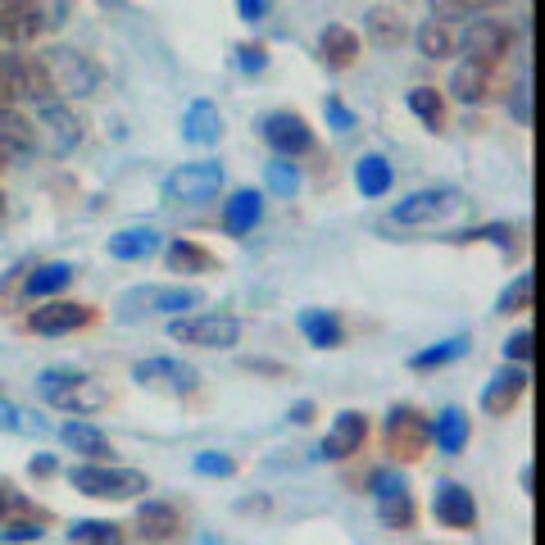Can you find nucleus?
<instances>
[{
    "label": "nucleus",
    "mask_w": 545,
    "mask_h": 545,
    "mask_svg": "<svg viewBox=\"0 0 545 545\" xmlns=\"http://www.w3.org/2000/svg\"><path fill=\"white\" fill-rule=\"evenodd\" d=\"M32 78L41 100H87L100 87V64L73 46H46L32 55Z\"/></svg>",
    "instance_id": "nucleus-1"
},
{
    "label": "nucleus",
    "mask_w": 545,
    "mask_h": 545,
    "mask_svg": "<svg viewBox=\"0 0 545 545\" xmlns=\"http://www.w3.org/2000/svg\"><path fill=\"white\" fill-rule=\"evenodd\" d=\"M37 391L50 400L55 409H69V414H96V409L109 405V391L100 387L96 377H87L82 368L55 364L37 377Z\"/></svg>",
    "instance_id": "nucleus-2"
},
{
    "label": "nucleus",
    "mask_w": 545,
    "mask_h": 545,
    "mask_svg": "<svg viewBox=\"0 0 545 545\" xmlns=\"http://www.w3.org/2000/svg\"><path fill=\"white\" fill-rule=\"evenodd\" d=\"M69 486L82 491V496L96 500H132L141 491H150V477L137 473V468H114V464H78L69 468Z\"/></svg>",
    "instance_id": "nucleus-3"
},
{
    "label": "nucleus",
    "mask_w": 545,
    "mask_h": 545,
    "mask_svg": "<svg viewBox=\"0 0 545 545\" xmlns=\"http://www.w3.org/2000/svg\"><path fill=\"white\" fill-rule=\"evenodd\" d=\"M169 337L182 346L200 350H232L241 341V318L223 314V309H205V314H178L169 323Z\"/></svg>",
    "instance_id": "nucleus-4"
},
{
    "label": "nucleus",
    "mask_w": 545,
    "mask_h": 545,
    "mask_svg": "<svg viewBox=\"0 0 545 545\" xmlns=\"http://www.w3.org/2000/svg\"><path fill=\"white\" fill-rule=\"evenodd\" d=\"M28 123H32V137H37V150H46V155H69L82 141V119L73 114L69 100H41V105H32Z\"/></svg>",
    "instance_id": "nucleus-5"
},
{
    "label": "nucleus",
    "mask_w": 545,
    "mask_h": 545,
    "mask_svg": "<svg viewBox=\"0 0 545 545\" xmlns=\"http://www.w3.org/2000/svg\"><path fill=\"white\" fill-rule=\"evenodd\" d=\"M200 291L196 287H132L119 296L114 305V318L119 323H137V318H150V314H173L178 318L182 309H196L200 305Z\"/></svg>",
    "instance_id": "nucleus-6"
},
{
    "label": "nucleus",
    "mask_w": 545,
    "mask_h": 545,
    "mask_svg": "<svg viewBox=\"0 0 545 545\" xmlns=\"http://www.w3.org/2000/svg\"><path fill=\"white\" fill-rule=\"evenodd\" d=\"M459 205H464V191L459 187H423L391 209V223H400V228H436V223H446Z\"/></svg>",
    "instance_id": "nucleus-7"
},
{
    "label": "nucleus",
    "mask_w": 545,
    "mask_h": 545,
    "mask_svg": "<svg viewBox=\"0 0 545 545\" xmlns=\"http://www.w3.org/2000/svg\"><path fill=\"white\" fill-rule=\"evenodd\" d=\"M218 187H223V164H214V159H196V164L173 169L159 191H164L169 205H200V200L218 196Z\"/></svg>",
    "instance_id": "nucleus-8"
},
{
    "label": "nucleus",
    "mask_w": 545,
    "mask_h": 545,
    "mask_svg": "<svg viewBox=\"0 0 545 545\" xmlns=\"http://www.w3.org/2000/svg\"><path fill=\"white\" fill-rule=\"evenodd\" d=\"M509 41H514V32H509V23H500V19H468V28L455 37V46L464 50V60H473V64H491L500 60L509 50Z\"/></svg>",
    "instance_id": "nucleus-9"
},
{
    "label": "nucleus",
    "mask_w": 545,
    "mask_h": 545,
    "mask_svg": "<svg viewBox=\"0 0 545 545\" xmlns=\"http://www.w3.org/2000/svg\"><path fill=\"white\" fill-rule=\"evenodd\" d=\"M373 500H377V518L382 527H409L414 523V496H409V482L400 468H382L373 473Z\"/></svg>",
    "instance_id": "nucleus-10"
},
{
    "label": "nucleus",
    "mask_w": 545,
    "mask_h": 545,
    "mask_svg": "<svg viewBox=\"0 0 545 545\" xmlns=\"http://www.w3.org/2000/svg\"><path fill=\"white\" fill-rule=\"evenodd\" d=\"M132 382H141V387H159V391H196L200 373L191 364H182V359L155 355V359L132 364Z\"/></svg>",
    "instance_id": "nucleus-11"
},
{
    "label": "nucleus",
    "mask_w": 545,
    "mask_h": 545,
    "mask_svg": "<svg viewBox=\"0 0 545 545\" xmlns=\"http://www.w3.org/2000/svg\"><path fill=\"white\" fill-rule=\"evenodd\" d=\"M264 141L278 150L282 159H296V155H305V150L314 146V132H309V123L300 119V114H291V109H273V114L264 119Z\"/></svg>",
    "instance_id": "nucleus-12"
},
{
    "label": "nucleus",
    "mask_w": 545,
    "mask_h": 545,
    "mask_svg": "<svg viewBox=\"0 0 545 545\" xmlns=\"http://www.w3.org/2000/svg\"><path fill=\"white\" fill-rule=\"evenodd\" d=\"M64 14H69L64 0H23L5 41H37V37H46V32H55L64 23Z\"/></svg>",
    "instance_id": "nucleus-13"
},
{
    "label": "nucleus",
    "mask_w": 545,
    "mask_h": 545,
    "mask_svg": "<svg viewBox=\"0 0 545 545\" xmlns=\"http://www.w3.org/2000/svg\"><path fill=\"white\" fill-rule=\"evenodd\" d=\"M432 514L441 527H455V532H468L477 523V500L468 486L459 482H436L432 491Z\"/></svg>",
    "instance_id": "nucleus-14"
},
{
    "label": "nucleus",
    "mask_w": 545,
    "mask_h": 545,
    "mask_svg": "<svg viewBox=\"0 0 545 545\" xmlns=\"http://www.w3.org/2000/svg\"><path fill=\"white\" fill-rule=\"evenodd\" d=\"M364 436H368V418L359 414V409H341V414L332 418V427H327L323 446H318V459H350L364 446Z\"/></svg>",
    "instance_id": "nucleus-15"
},
{
    "label": "nucleus",
    "mask_w": 545,
    "mask_h": 545,
    "mask_svg": "<svg viewBox=\"0 0 545 545\" xmlns=\"http://www.w3.org/2000/svg\"><path fill=\"white\" fill-rule=\"evenodd\" d=\"M182 141L187 146H218L223 141V114L214 100H191L182 109Z\"/></svg>",
    "instance_id": "nucleus-16"
},
{
    "label": "nucleus",
    "mask_w": 545,
    "mask_h": 545,
    "mask_svg": "<svg viewBox=\"0 0 545 545\" xmlns=\"http://www.w3.org/2000/svg\"><path fill=\"white\" fill-rule=\"evenodd\" d=\"M527 382H532V377H527V368H523V364H514V368L505 364L496 377H491V382H486V391H482V409H486V414H509V409L518 405V396L527 391Z\"/></svg>",
    "instance_id": "nucleus-17"
},
{
    "label": "nucleus",
    "mask_w": 545,
    "mask_h": 545,
    "mask_svg": "<svg viewBox=\"0 0 545 545\" xmlns=\"http://www.w3.org/2000/svg\"><path fill=\"white\" fill-rule=\"evenodd\" d=\"M91 323V309L87 305H69V300H55V305H41L32 314V332L41 337H64L73 327H87Z\"/></svg>",
    "instance_id": "nucleus-18"
},
{
    "label": "nucleus",
    "mask_w": 545,
    "mask_h": 545,
    "mask_svg": "<svg viewBox=\"0 0 545 545\" xmlns=\"http://www.w3.org/2000/svg\"><path fill=\"white\" fill-rule=\"evenodd\" d=\"M259 218H264V196H259L255 187L232 191L228 205H223V228H228L232 237H246V232H255Z\"/></svg>",
    "instance_id": "nucleus-19"
},
{
    "label": "nucleus",
    "mask_w": 545,
    "mask_h": 545,
    "mask_svg": "<svg viewBox=\"0 0 545 545\" xmlns=\"http://www.w3.org/2000/svg\"><path fill=\"white\" fill-rule=\"evenodd\" d=\"M318 55H323L327 69H350L359 55V32L346 28V23H327L318 32Z\"/></svg>",
    "instance_id": "nucleus-20"
},
{
    "label": "nucleus",
    "mask_w": 545,
    "mask_h": 545,
    "mask_svg": "<svg viewBox=\"0 0 545 545\" xmlns=\"http://www.w3.org/2000/svg\"><path fill=\"white\" fill-rule=\"evenodd\" d=\"M159 246H164V237H159L155 228H123V232L109 237V259L132 264V259H150Z\"/></svg>",
    "instance_id": "nucleus-21"
},
{
    "label": "nucleus",
    "mask_w": 545,
    "mask_h": 545,
    "mask_svg": "<svg viewBox=\"0 0 545 545\" xmlns=\"http://www.w3.org/2000/svg\"><path fill=\"white\" fill-rule=\"evenodd\" d=\"M60 441L73 450V455H87L91 464H100L105 455H114V446H109V436L100 432V427H91V423H78V418L60 427Z\"/></svg>",
    "instance_id": "nucleus-22"
},
{
    "label": "nucleus",
    "mask_w": 545,
    "mask_h": 545,
    "mask_svg": "<svg viewBox=\"0 0 545 545\" xmlns=\"http://www.w3.org/2000/svg\"><path fill=\"white\" fill-rule=\"evenodd\" d=\"M73 278H78V268H73L69 259H50V264H37V268H32L23 287H28V296L46 300V296H60V291L69 287Z\"/></svg>",
    "instance_id": "nucleus-23"
},
{
    "label": "nucleus",
    "mask_w": 545,
    "mask_h": 545,
    "mask_svg": "<svg viewBox=\"0 0 545 545\" xmlns=\"http://www.w3.org/2000/svg\"><path fill=\"white\" fill-rule=\"evenodd\" d=\"M300 332H305V341L314 350H332V346H341V337H346L341 318L327 314V309H305V314H300Z\"/></svg>",
    "instance_id": "nucleus-24"
},
{
    "label": "nucleus",
    "mask_w": 545,
    "mask_h": 545,
    "mask_svg": "<svg viewBox=\"0 0 545 545\" xmlns=\"http://www.w3.org/2000/svg\"><path fill=\"white\" fill-rule=\"evenodd\" d=\"M432 441H436V450L441 455H459V450L468 446V414L464 409H441L436 414V423H432Z\"/></svg>",
    "instance_id": "nucleus-25"
},
{
    "label": "nucleus",
    "mask_w": 545,
    "mask_h": 545,
    "mask_svg": "<svg viewBox=\"0 0 545 545\" xmlns=\"http://www.w3.org/2000/svg\"><path fill=\"white\" fill-rule=\"evenodd\" d=\"M391 182H396V173H391V164L382 155H364L355 164V187L364 191L368 200H377V196H387L391 191Z\"/></svg>",
    "instance_id": "nucleus-26"
},
{
    "label": "nucleus",
    "mask_w": 545,
    "mask_h": 545,
    "mask_svg": "<svg viewBox=\"0 0 545 545\" xmlns=\"http://www.w3.org/2000/svg\"><path fill=\"white\" fill-rule=\"evenodd\" d=\"M137 523H141V536H150V541H169V536L178 532V509L164 505V500H146V505L137 509Z\"/></svg>",
    "instance_id": "nucleus-27"
},
{
    "label": "nucleus",
    "mask_w": 545,
    "mask_h": 545,
    "mask_svg": "<svg viewBox=\"0 0 545 545\" xmlns=\"http://www.w3.org/2000/svg\"><path fill=\"white\" fill-rule=\"evenodd\" d=\"M450 96L459 100V105H477V100L486 96V64H473L464 60L455 73H450Z\"/></svg>",
    "instance_id": "nucleus-28"
},
{
    "label": "nucleus",
    "mask_w": 545,
    "mask_h": 545,
    "mask_svg": "<svg viewBox=\"0 0 545 545\" xmlns=\"http://www.w3.org/2000/svg\"><path fill=\"white\" fill-rule=\"evenodd\" d=\"M69 545H123V527L109 518H78L69 527Z\"/></svg>",
    "instance_id": "nucleus-29"
},
{
    "label": "nucleus",
    "mask_w": 545,
    "mask_h": 545,
    "mask_svg": "<svg viewBox=\"0 0 545 545\" xmlns=\"http://www.w3.org/2000/svg\"><path fill=\"white\" fill-rule=\"evenodd\" d=\"M164 259H169L173 273H209L214 268V255H209L205 246H196V241H173L169 250H164Z\"/></svg>",
    "instance_id": "nucleus-30"
},
{
    "label": "nucleus",
    "mask_w": 545,
    "mask_h": 545,
    "mask_svg": "<svg viewBox=\"0 0 545 545\" xmlns=\"http://www.w3.org/2000/svg\"><path fill=\"white\" fill-rule=\"evenodd\" d=\"M432 5V19L436 23H455V19H482L491 5L500 0H427Z\"/></svg>",
    "instance_id": "nucleus-31"
},
{
    "label": "nucleus",
    "mask_w": 545,
    "mask_h": 545,
    "mask_svg": "<svg viewBox=\"0 0 545 545\" xmlns=\"http://www.w3.org/2000/svg\"><path fill=\"white\" fill-rule=\"evenodd\" d=\"M464 350H468V337H450V341H441V346H427V350H418L414 359H409V368H441V364H455V359H464Z\"/></svg>",
    "instance_id": "nucleus-32"
},
{
    "label": "nucleus",
    "mask_w": 545,
    "mask_h": 545,
    "mask_svg": "<svg viewBox=\"0 0 545 545\" xmlns=\"http://www.w3.org/2000/svg\"><path fill=\"white\" fill-rule=\"evenodd\" d=\"M418 50H423L427 60H446V55H455V37H450L446 23L427 19L423 28H418Z\"/></svg>",
    "instance_id": "nucleus-33"
},
{
    "label": "nucleus",
    "mask_w": 545,
    "mask_h": 545,
    "mask_svg": "<svg viewBox=\"0 0 545 545\" xmlns=\"http://www.w3.org/2000/svg\"><path fill=\"white\" fill-rule=\"evenodd\" d=\"M405 105L414 109V114H418V119H423L432 132L441 128V119H446V105H441V96H436V87H414V91H409V96H405Z\"/></svg>",
    "instance_id": "nucleus-34"
},
{
    "label": "nucleus",
    "mask_w": 545,
    "mask_h": 545,
    "mask_svg": "<svg viewBox=\"0 0 545 545\" xmlns=\"http://www.w3.org/2000/svg\"><path fill=\"white\" fill-rule=\"evenodd\" d=\"M264 178H268V187L278 191V196H296V191H300V169L291 164V159H282V155L264 169Z\"/></svg>",
    "instance_id": "nucleus-35"
},
{
    "label": "nucleus",
    "mask_w": 545,
    "mask_h": 545,
    "mask_svg": "<svg viewBox=\"0 0 545 545\" xmlns=\"http://www.w3.org/2000/svg\"><path fill=\"white\" fill-rule=\"evenodd\" d=\"M527 305H532V273H518L514 287L500 291L496 314H518V309H527Z\"/></svg>",
    "instance_id": "nucleus-36"
},
{
    "label": "nucleus",
    "mask_w": 545,
    "mask_h": 545,
    "mask_svg": "<svg viewBox=\"0 0 545 545\" xmlns=\"http://www.w3.org/2000/svg\"><path fill=\"white\" fill-rule=\"evenodd\" d=\"M368 32H373L382 46H396V41L405 37V23H400L391 10H373V14H368Z\"/></svg>",
    "instance_id": "nucleus-37"
},
{
    "label": "nucleus",
    "mask_w": 545,
    "mask_h": 545,
    "mask_svg": "<svg viewBox=\"0 0 545 545\" xmlns=\"http://www.w3.org/2000/svg\"><path fill=\"white\" fill-rule=\"evenodd\" d=\"M191 468H196L200 477H232V473H237V459L218 455V450H200V455L191 459Z\"/></svg>",
    "instance_id": "nucleus-38"
},
{
    "label": "nucleus",
    "mask_w": 545,
    "mask_h": 545,
    "mask_svg": "<svg viewBox=\"0 0 545 545\" xmlns=\"http://www.w3.org/2000/svg\"><path fill=\"white\" fill-rule=\"evenodd\" d=\"M0 432H10V436H19V432H41V423H32V418L23 414V409L14 405L10 396H0Z\"/></svg>",
    "instance_id": "nucleus-39"
},
{
    "label": "nucleus",
    "mask_w": 545,
    "mask_h": 545,
    "mask_svg": "<svg viewBox=\"0 0 545 545\" xmlns=\"http://www.w3.org/2000/svg\"><path fill=\"white\" fill-rule=\"evenodd\" d=\"M237 69L241 73H264L268 69V50L264 46H237Z\"/></svg>",
    "instance_id": "nucleus-40"
},
{
    "label": "nucleus",
    "mask_w": 545,
    "mask_h": 545,
    "mask_svg": "<svg viewBox=\"0 0 545 545\" xmlns=\"http://www.w3.org/2000/svg\"><path fill=\"white\" fill-rule=\"evenodd\" d=\"M505 359H514V364H527V359H532V332H527V327H518L514 337L505 341Z\"/></svg>",
    "instance_id": "nucleus-41"
},
{
    "label": "nucleus",
    "mask_w": 545,
    "mask_h": 545,
    "mask_svg": "<svg viewBox=\"0 0 545 545\" xmlns=\"http://www.w3.org/2000/svg\"><path fill=\"white\" fill-rule=\"evenodd\" d=\"M514 119L532 123V87H527V73L518 78V87H514Z\"/></svg>",
    "instance_id": "nucleus-42"
},
{
    "label": "nucleus",
    "mask_w": 545,
    "mask_h": 545,
    "mask_svg": "<svg viewBox=\"0 0 545 545\" xmlns=\"http://www.w3.org/2000/svg\"><path fill=\"white\" fill-rule=\"evenodd\" d=\"M327 119H332V123H337V132H350V128H355V114H350V109L346 105H341V100L337 96H327Z\"/></svg>",
    "instance_id": "nucleus-43"
},
{
    "label": "nucleus",
    "mask_w": 545,
    "mask_h": 545,
    "mask_svg": "<svg viewBox=\"0 0 545 545\" xmlns=\"http://www.w3.org/2000/svg\"><path fill=\"white\" fill-rule=\"evenodd\" d=\"M237 10H241V19L246 23H259L268 10H273V0H237Z\"/></svg>",
    "instance_id": "nucleus-44"
},
{
    "label": "nucleus",
    "mask_w": 545,
    "mask_h": 545,
    "mask_svg": "<svg viewBox=\"0 0 545 545\" xmlns=\"http://www.w3.org/2000/svg\"><path fill=\"white\" fill-rule=\"evenodd\" d=\"M5 541H41V527L37 523H14L10 532H0Z\"/></svg>",
    "instance_id": "nucleus-45"
},
{
    "label": "nucleus",
    "mask_w": 545,
    "mask_h": 545,
    "mask_svg": "<svg viewBox=\"0 0 545 545\" xmlns=\"http://www.w3.org/2000/svg\"><path fill=\"white\" fill-rule=\"evenodd\" d=\"M19 5H23V0H0V37H10V28H14V14H19Z\"/></svg>",
    "instance_id": "nucleus-46"
},
{
    "label": "nucleus",
    "mask_w": 545,
    "mask_h": 545,
    "mask_svg": "<svg viewBox=\"0 0 545 545\" xmlns=\"http://www.w3.org/2000/svg\"><path fill=\"white\" fill-rule=\"evenodd\" d=\"M309 414H314V405H309V400H300V405L291 409L287 418H291V423H309Z\"/></svg>",
    "instance_id": "nucleus-47"
},
{
    "label": "nucleus",
    "mask_w": 545,
    "mask_h": 545,
    "mask_svg": "<svg viewBox=\"0 0 545 545\" xmlns=\"http://www.w3.org/2000/svg\"><path fill=\"white\" fill-rule=\"evenodd\" d=\"M28 468H32V473H41V477H46V473H55V459H50V455H37Z\"/></svg>",
    "instance_id": "nucleus-48"
},
{
    "label": "nucleus",
    "mask_w": 545,
    "mask_h": 545,
    "mask_svg": "<svg viewBox=\"0 0 545 545\" xmlns=\"http://www.w3.org/2000/svg\"><path fill=\"white\" fill-rule=\"evenodd\" d=\"M0 509H5V486H0Z\"/></svg>",
    "instance_id": "nucleus-49"
},
{
    "label": "nucleus",
    "mask_w": 545,
    "mask_h": 545,
    "mask_svg": "<svg viewBox=\"0 0 545 545\" xmlns=\"http://www.w3.org/2000/svg\"><path fill=\"white\" fill-rule=\"evenodd\" d=\"M0 214H5V196H0Z\"/></svg>",
    "instance_id": "nucleus-50"
},
{
    "label": "nucleus",
    "mask_w": 545,
    "mask_h": 545,
    "mask_svg": "<svg viewBox=\"0 0 545 545\" xmlns=\"http://www.w3.org/2000/svg\"><path fill=\"white\" fill-rule=\"evenodd\" d=\"M200 545H218V541H200Z\"/></svg>",
    "instance_id": "nucleus-51"
}]
</instances>
